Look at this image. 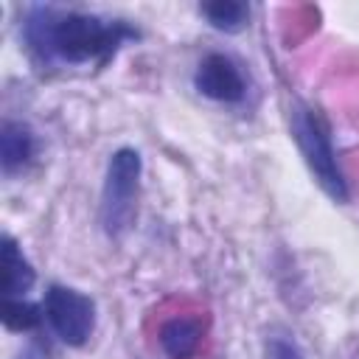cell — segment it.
Wrapping results in <instances>:
<instances>
[{"instance_id":"cell-1","label":"cell","mask_w":359,"mask_h":359,"mask_svg":"<svg viewBox=\"0 0 359 359\" xmlns=\"http://www.w3.org/2000/svg\"><path fill=\"white\" fill-rule=\"evenodd\" d=\"M25 39L42 59H59L67 65H104L126 39H137V31L121 20H101L84 11L36 8L25 22Z\"/></svg>"},{"instance_id":"cell-2","label":"cell","mask_w":359,"mask_h":359,"mask_svg":"<svg viewBox=\"0 0 359 359\" xmlns=\"http://www.w3.org/2000/svg\"><path fill=\"white\" fill-rule=\"evenodd\" d=\"M292 132H294V140H297L311 174L320 182V188L334 202H348V185H345V177L339 171L331 132H328V123L323 121V115L314 107L297 104L292 112Z\"/></svg>"},{"instance_id":"cell-3","label":"cell","mask_w":359,"mask_h":359,"mask_svg":"<svg viewBox=\"0 0 359 359\" xmlns=\"http://www.w3.org/2000/svg\"><path fill=\"white\" fill-rule=\"evenodd\" d=\"M140 171L143 163L135 149H118L109 157L101 188V227L109 238H121L135 222Z\"/></svg>"},{"instance_id":"cell-4","label":"cell","mask_w":359,"mask_h":359,"mask_svg":"<svg viewBox=\"0 0 359 359\" xmlns=\"http://www.w3.org/2000/svg\"><path fill=\"white\" fill-rule=\"evenodd\" d=\"M45 317L65 345L81 348L95 328V303L79 289L53 283L45 294Z\"/></svg>"},{"instance_id":"cell-5","label":"cell","mask_w":359,"mask_h":359,"mask_svg":"<svg viewBox=\"0 0 359 359\" xmlns=\"http://www.w3.org/2000/svg\"><path fill=\"white\" fill-rule=\"evenodd\" d=\"M194 84L205 98H213V101H222V104L241 101L244 90H247L238 65L224 53H208L196 67Z\"/></svg>"},{"instance_id":"cell-6","label":"cell","mask_w":359,"mask_h":359,"mask_svg":"<svg viewBox=\"0 0 359 359\" xmlns=\"http://www.w3.org/2000/svg\"><path fill=\"white\" fill-rule=\"evenodd\" d=\"M36 154V137L22 121H3L0 126V165L6 174L22 171Z\"/></svg>"},{"instance_id":"cell-7","label":"cell","mask_w":359,"mask_h":359,"mask_svg":"<svg viewBox=\"0 0 359 359\" xmlns=\"http://www.w3.org/2000/svg\"><path fill=\"white\" fill-rule=\"evenodd\" d=\"M0 261H3V297H22L34 286V266L22 255L20 244L3 233L0 238Z\"/></svg>"},{"instance_id":"cell-8","label":"cell","mask_w":359,"mask_h":359,"mask_svg":"<svg viewBox=\"0 0 359 359\" xmlns=\"http://www.w3.org/2000/svg\"><path fill=\"white\" fill-rule=\"evenodd\" d=\"M202 334L199 317H171L160 328V345L171 359H191L202 345Z\"/></svg>"},{"instance_id":"cell-9","label":"cell","mask_w":359,"mask_h":359,"mask_svg":"<svg viewBox=\"0 0 359 359\" xmlns=\"http://www.w3.org/2000/svg\"><path fill=\"white\" fill-rule=\"evenodd\" d=\"M199 11L205 14V20H208L213 28L227 31V34L241 31V28L247 25V17H250V8H247L244 3H238V0H216V3H205Z\"/></svg>"},{"instance_id":"cell-10","label":"cell","mask_w":359,"mask_h":359,"mask_svg":"<svg viewBox=\"0 0 359 359\" xmlns=\"http://www.w3.org/2000/svg\"><path fill=\"white\" fill-rule=\"evenodd\" d=\"M0 317H3V325H6L8 331H17V334L34 331V328L42 323L39 306H36V303H28V300H22V297H6Z\"/></svg>"},{"instance_id":"cell-11","label":"cell","mask_w":359,"mask_h":359,"mask_svg":"<svg viewBox=\"0 0 359 359\" xmlns=\"http://www.w3.org/2000/svg\"><path fill=\"white\" fill-rule=\"evenodd\" d=\"M266 359H303L297 342L289 334H272L266 337Z\"/></svg>"}]
</instances>
